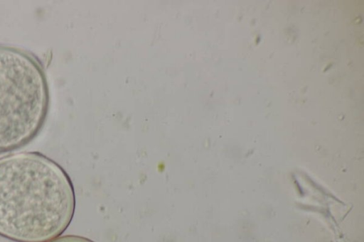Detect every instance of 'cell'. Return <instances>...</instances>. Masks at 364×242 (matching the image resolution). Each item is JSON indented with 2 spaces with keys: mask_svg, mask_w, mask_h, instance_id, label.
<instances>
[{
  "mask_svg": "<svg viewBox=\"0 0 364 242\" xmlns=\"http://www.w3.org/2000/svg\"><path fill=\"white\" fill-rule=\"evenodd\" d=\"M74 187L63 168L38 152L0 157V236L16 242H48L70 225Z\"/></svg>",
  "mask_w": 364,
  "mask_h": 242,
  "instance_id": "1",
  "label": "cell"
},
{
  "mask_svg": "<svg viewBox=\"0 0 364 242\" xmlns=\"http://www.w3.org/2000/svg\"><path fill=\"white\" fill-rule=\"evenodd\" d=\"M49 104L48 83L38 59L0 44V153L33 140L46 122Z\"/></svg>",
  "mask_w": 364,
  "mask_h": 242,
  "instance_id": "2",
  "label": "cell"
},
{
  "mask_svg": "<svg viewBox=\"0 0 364 242\" xmlns=\"http://www.w3.org/2000/svg\"><path fill=\"white\" fill-rule=\"evenodd\" d=\"M48 242H94L92 240L79 236L67 235L59 236Z\"/></svg>",
  "mask_w": 364,
  "mask_h": 242,
  "instance_id": "3",
  "label": "cell"
}]
</instances>
